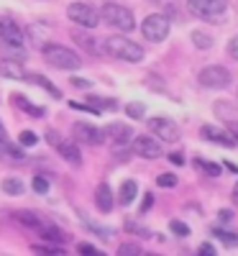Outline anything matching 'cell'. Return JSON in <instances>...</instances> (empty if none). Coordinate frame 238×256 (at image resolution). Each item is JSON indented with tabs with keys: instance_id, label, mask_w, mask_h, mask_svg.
<instances>
[{
	"instance_id": "1",
	"label": "cell",
	"mask_w": 238,
	"mask_h": 256,
	"mask_svg": "<svg viewBox=\"0 0 238 256\" xmlns=\"http://www.w3.org/2000/svg\"><path fill=\"white\" fill-rule=\"evenodd\" d=\"M44 59L52 67H59V70H80L82 67V59L62 44H44Z\"/></svg>"
},
{
	"instance_id": "2",
	"label": "cell",
	"mask_w": 238,
	"mask_h": 256,
	"mask_svg": "<svg viewBox=\"0 0 238 256\" xmlns=\"http://www.w3.org/2000/svg\"><path fill=\"white\" fill-rule=\"evenodd\" d=\"M105 49L113 56L123 59V62H141L144 59V49L136 44V41L126 38V36H110L105 41Z\"/></svg>"
},
{
	"instance_id": "3",
	"label": "cell",
	"mask_w": 238,
	"mask_h": 256,
	"mask_svg": "<svg viewBox=\"0 0 238 256\" xmlns=\"http://www.w3.org/2000/svg\"><path fill=\"white\" fill-rule=\"evenodd\" d=\"M100 16H102V20L108 26H113L118 31H134V26H136L134 13L128 8H123V6H118V3H105Z\"/></svg>"
},
{
	"instance_id": "4",
	"label": "cell",
	"mask_w": 238,
	"mask_h": 256,
	"mask_svg": "<svg viewBox=\"0 0 238 256\" xmlns=\"http://www.w3.org/2000/svg\"><path fill=\"white\" fill-rule=\"evenodd\" d=\"M187 8L205 20H218L228 10V0H187Z\"/></svg>"
},
{
	"instance_id": "5",
	"label": "cell",
	"mask_w": 238,
	"mask_h": 256,
	"mask_svg": "<svg viewBox=\"0 0 238 256\" xmlns=\"http://www.w3.org/2000/svg\"><path fill=\"white\" fill-rule=\"evenodd\" d=\"M141 31H144V36H146L148 41L159 44V41H164V38L169 36V20H166V16L154 13V16H148L144 24H141Z\"/></svg>"
},
{
	"instance_id": "6",
	"label": "cell",
	"mask_w": 238,
	"mask_h": 256,
	"mask_svg": "<svg viewBox=\"0 0 238 256\" xmlns=\"http://www.w3.org/2000/svg\"><path fill=\"white\" fill-rule=\"evenodd\" d=\"M67 16L74 20V24L84 26V28H95L98 20L102 18V16H100L95 8H90L88 3H72V6L67 8Z\"/></svg>"
},
{
	"instance_id": "7",
	"label": "cell",
	"mask_w": 238,
	"mask_h": 256,
	"mask_svg": "<svg viewBox=\"0 0 238 256\" xmlns=\"http://www.w3.org/2000/svg\"><path fill=\"white\" fill-rule=\"evenodd\" d=\"M200 82L205 88H228L233 82V74L226 67H220V64H210V67H205L200 72Z\"/></svg>"
},
{
	"instance_id": "8",
	"label": "cell",
	"mask_w": 238,
	"mask_h": 256,
	"mask_svg": "<svg viewBox=\"0 0 238 256\" xmlns=\"http://www.w3.org/2000/svg\"><path fill=\"white\" fill-rule=\"evenodd\" d=\"M24 31L10 16H0V41H6L8 46H20L24 44Z\"/></svg>"
},
{
	"instance_id": "9",
	"label": "cell",
	"mask_w": 238,
	"mask_h": 256,
	"mask_svg": "<svg viewBox=\"0 0 238 256\" xmlns=\"http://www.w3.org/2000/svg\"><path fill=\"white\" fill-rule=\"evenodd\" d=\"M148 131L156 134V136L164 138V141H177V138H180L177 123L169 120V118H151V120H148Z\"/></svg>"
},
{
	"instance_id": "10",
	"label": "cell",
	"mask_w": 238,
	"mask_h": 256,
	"mask_svg": "<svg viewBox=\"0 0 238 256\" xmlns=\"http://www.w3.org/2000/svg\"><path fill=\"white\" fill-rule=\"evenodd\" d=\"M74 138L77 141H82V144H90V146H98V144H102L105 141V131H100V128H95V126H90V123H74Z\"/></svg>"
},
{
	"instance_id": "11",
	"label": "cell",
	"mask_w": 238,
	"mask_h": 256,
	"mask_svg": "<svg viewBox=\"0 0 238 256\" xmlns=\"http://www.w3.org/2000/svg\"><path fill=\"white\" fill-rule=\"evenodd\" d=\"M134 152L144 159H159L162 156V146L156 144V138H151V136H138L134 141Z\"/></svg>"
},
{
	"instance_id": "12",
	"label": "cell",
	"mask_w": 238,
	"mask_h": 256,
	"mask_svg": "<svg viewBox=\"0 0 238 256\" xmlns=\"http://www.w3.org/2000/svg\"><path fill=\"white\" fill-rule=\"evenodd\" d=\"M200 134L205 141H215V144H220V146H233L236 144V136L228 131H220V128H215V126H202L200 128Z\"/></svg>"
},
{
	"instance_id": "13",
	"label": "cell",
	"mask_w": 238,
	"mask_h": 256,
	"mask_svg": "<svg viewBox=\"0 0 238 256\" xmlns=\"http://www.w3.org/2000/svg\"><path fill=\"white\" fill-rule=\"evenodd\" d=\"M105 134L110 136L116 144H128V141H131V136H134V131L126 123H110V126L105 128Z\"/></svg>"
},
{
	"instance_id": "14",
	"label": "cell",
	"mask_w": 238,
	"mask_h": 256,
	"mask_svg": "<svg viewBox=\"0 0 238 256\" xmlns=\"http://www.w3.org/2000/svg\"><path fill=\"white\" fill-rule=\"evenodd\" d=\"M95 205H98L100 212H110L113 210V192H110V187H108L105 182L95 192Z\"/></svg>"
},
{
	"instance_id": "15",
	"label": "cell",
	"mask_w": 238,
	"mask_h": 256,
	"mask_svg": "<svg viewBox=\"0 0 238 256\" xmlns=\"http://www.w3.org/2000/svg\"><path fill=\"white\" fill-rule=\"evenodd\" d=\"M0 74L10 77V80H26V77H28V74L24 72V67H20L18 62H13V59H3V62H0Z\"/></svg>"
},
{
	"instance_id": "16",
	"label": "cell",
	"mask_w": 238,
	"mask_h": 256,
	"mask_svg": "<svg viewBox=\"0 0 238 256\" xmlns=\"http://www.w3.org/2000/svg\"><path fill=\"white\" fill-rule=\"evenodd\" d=\"M59 154L67 159L70 164H74V166H80L82 164V156H80V148L74 146V144H70V141H62L59 144Z\"/></svg>"
},
{
	"instance_id": "17",
	"label": "cell",
	"mask_w": 238,
	"mask_h": 256,
	"mask_svg": "<svg viewBox=\"0 0 238 256\" xmlns=\"http://www.w3.org/2000/svg\"><path fill=\"white\" fill-rule=\"evenodd\" d=\"M136 190H138V184H136L134 180H126L123 187H120V198H118V202H120V205H131V202L136 200Z\"/></svg>"
},
{
	"instance_id": "18",
	"label": "cell",
	"mask_w": 238,
	"mask_h": 256,
	"mask_svg": "<svg viewBox=\"0 0 238 256\" xmlns=\"http://www.w3.org/2000/svg\"><path fill=\"white\" fill-rule=\"evenodd\" d=\"M16 218L24 223V226L34 228V230H41V226H44V220H41L36 212H31V210H20V212H16Z\"/></svg>"
},
{
	"instance_id": "19",
	"label": "cell",
	"mask_w": 238,
	"mask_h": 256,
	"mask_svg": "<svg viewBox=\"0 0 238 256\" xmlns=\"http://www.w3.org/2000/svg\"><path fill=\"white\" fill-rule=\"evenodd\" d=\"M13 105H18V108H24V110H26L28 116H34V118H41V116L46 113L44 108H41V105H31L26 98H20V95H16V98H13Z\"/></svg>"
},
{
	"instance_id": "20",
	"label": "cell",
	"mask_w": 238,
	"mask_h": 256,
	"mask_svg": "<svg viewBox=\"0 0 238 256\" xmlns=\"http://www.w3.org/2000/svg\"><path fill=\"white\" fill-rule=\"evenodd\" d=\"M3 192L6 195H24V182H20L18 177H8V180H3Z\"/></svg>"
},
{
	"instance_id": "21",
	"label": "cell",
	"mask_w": 238,
	"mask_h": 256,
	"mask_svg": "<svg viewBox=\"0 0 238 256\" xmlns=\"http://www.w3.org/2000/svg\"><path fill=\"white\" fill-rule=\"evenodd\" d=\"M0 156H6V159H24L26 154L20 152V148H16V146H10L6 138H0Z\"/></svg>"
},
{
	"instance_id": "22",
	"label": "cell",
	"mask_w": 238,
	"mask_h": 256,
	"mask_svg": "<svg viewBox=\"0 0 238 256\" xmlns=\"http://www.w3.org/2000/svg\"><path fill=\"white\" fill-rule=\"evenodd\" d=\"M212 236L223 241L226 246H238V233H230V230H223V228H212Z\"/></svg>"
},
{
	"instance_id": "23",
	"label": "cell",
	"mask_w": 238,
	"mask_h": 256,
	"mask_svg": "<svg viewBox=\"0 0 238 256\" xmlns=\"http://www.w3.org/2000/svg\"><path fill=\"white\" fill-rule=\"evenodd\" d=\"M26 80H31V82H36V84H41V88H44V90H46V92H49L52 98H56V100L62 98V92H59V88H54V84H52V82H49L46 77H38V74H34V77H26Z\"/></svg>"
},
{
	"instance_id": "24",
	"label": "cell",
	"mask_w": 238,
	"mask_h": 256,
	"mask_svg": "<svg viewBox=\"0 0 238 256\" xmlns=\"http://www.w3.org/2000/svg\"><path fill=\"white\" fill-rule=\"evenodd\" d=\"M192 44L198 49H210L212 46V36H208L205 31H192Z\"/></svg>"
},
{
	"instance_id": "25",
	"label": "cell",
	"mask_w": 238,
	"mask_h": 256,
	"mask_svg": "<svg viewBox=\"0 0 238 256\" xmlns=\"http://www.w3.org/2000/svg\"><path fill=\"white\" fill-rule=\"evenodd\" d=\"M194 166L198 169H202L205 174H210V177H218L220 174V166L215 164V162H205V159H194Z\"/></svg>"
},
{
	"instance_id": "26",
	"label": "cell",
	"mask_w": 238,
	"mask_h": 256,
	"mask_svg": "<svg viewBox=\"0 0 238 256\" xmlns=\"http://www.w3.org/2000/svg\"><path fill=\"white\" fill-rule=\"evenodd\" d=\"M74 41H77L80 46H84V49H90L92 54H98V44H95V41H92V36H84L82 31H74Z\"/></svg>"
},
{
	"instance_id": "27",
	"label": "cell",
	"mask_w": 238,
	"mask_h": 256,
	"mask_svg": "<svg viewBox=\"0 0 238 256\" xmlns=\"http://www.w3.org/2000/svg\"><path fill=\"white\" fill-rule=\"evenodd\" d=\"M126 113L131 116L134 120H141V118H144V113H146V108H144L141 102H128V105H126Z\"/></svg>"
},
{
	"instance_id": "28",
	"label": "cell",
	"mask_w": 238,
	"mask_h": 256,
	"mask_svg": "<svg viewBox=\"0 0 238 256\" xmlns=\"http://www.w3.org/2000/svg\"><path fill=\"white\" fill-rule=\"evenodd\" d=\"M90 108L92 110H105V108H116V100H102V98H90Z\"/></svg>"
},
{
	"instance_id": "29",
	"label": "cell",
	"mask_w": 238,
	"mask_h": 256,
	"mask_svg": "<svg viewBox=\"0 0 238 256\" xmlns=\"http://www.w3.org/2000/svg\"><path fill=\"white\" fill-rule=\"evenodd\" d=\"M84 226H88L90 230H95L98 236H100V238H105V241L113 236V230H110V228H100V226H95V223H90V220H84Z\"/></svg>"
},
{
	"instance_id": "30",
	"label": "cell",
	"mask_w": 238,
	"mask_h": 256,
	"mask_svg": "<svg viewBox=\"0 0 238 256\" xmlns=\"http://www.w3.org/2000/svg\"><path fill=\"white\" fill-rule=\"evenodd\" d=\"M34 190L38 192V195H46L49 192V180L46 177H34Z\"/></svg>"
},
{
	"instance_id": "31",
	"label": "cell",
	"mask_w": 238,
	"mask_h": 256,
	"mask_svg": "<svg viewBox=\"0 0 238 256\" xmlns=\"http://www.w3.org/2000/svg\"><path fill=\"white\" fill-rule=\"evenodd\" d=\"M18 138H20V146H36V141H38V136L34 131H24Z\"/></svg>"
},
{
	"instance_id": "32",
	"label": "cell",
	"mask_w": 238,
	"mask_h": 256,
	"mask_svg": "<svg viewBox=\"0 0 238 256\" xmlns=\"http://www.w3.org/2000/svg\"><path fill=\"white\" fill-rule=\"evenodd\" d=\"M156 184H159V187H174V184H177V177H174V174H159V177H156Z\"/></svg>"
},
{
	"instance_id": "33",
	"label": "cell",
	"mask_w": 238,
	"mask_h": 256,
	"mask_svg": "<svg viewBox=\"0 0 238 256\" xmlns=\"http://www.w3.org/2000/svg\"><path fill=\"white\" fill-rule=\"evenodd\" d=\"M126 228H128V230H134V233H138L141 238H148V236H151V233H148L146 228H141V226H138V223H134V220H126Z\"/></svg>"
},
{
	"instance_id": "34",
	"label": "cell",
	"mask_w": 238,
	"mask_h": 256,
	"mask_svg": "<svg viewBox=\"0 0 238 256\" xmlns=\"http://www.w3.org/2000/svg\"><path fill=\"white\" fill-rule=\"evenodd\" d=\"M169 228L174 230L177 236H190V228H187L184 223H180V220H172V223H169Z\"/></svg>"
},
{
	"instance_id": "35",
	"label": "cell",
	"mask_w": 238,
	"mask_h": 256,
	"mask_svg": "<svg viewBox=\"0 0 238 256\" xmlns=\"http://www.w3.org/2000/svg\"><path fill=\"white\" fill-rule=\"evenodd\" d=\"M118 254H120V256H128V254H141V248H138L136 244H123V246L118 248Z\"/></svg>"
},
{
	"instance_id": "36",
	"label": "cell",
	"mask_w": 238,
	"mask_h": 256,
	"mask_svg": "<svg viewBox=\"0 0 238 256\" xmlns=\"http://www.w3.org/2000/svg\"><path fill=\"white\" fill-rule=\"evenodd\" d=\"M151 205H154V195H146V198H144V202H141V210H138V216H144V212H148V210H151Z\"/></svg>"
},
{
	"instance_id": "37",
	"label": "cell",
	"mask_w": 238,
	"mask_h": 256,
	"mask_svg": "<svg viewBox=\"0 0 238 256\" xmlns=\"http://www.w3.org/2000/svg\"><path fill=\"white\" fill-rule=\"evenodd\" d=\"M228 54H230L233 59H238V36H236V38H230V44H228Z\"/></svg>"
},
{
	"instance_id": "38",
	"label": "cell",
	"mask_w": 238,
	"mask_h": 256,
	"mask_svg": "<svg viewBox=\"0 0 238 256\" xmlns=\"http://www.w3.org/2000/svg\"><path fill=\"white\" fill-rule=\"evenodd\" d=\"M77 251H80V254H100V251H98L95 246H90V244H80Z\"/></svg>"
},
{
	"instance_id": "39",
	"label": "cell",
	"mask_w": 238,
	"mask_h": 256,
	"mask_svg": "<svg viewBox=\"0 0 238 256\" xmlns=\"http://www.w3.org/2000/svg\"><path fill=\"white\" fill-rule=\"evenodd\" d=\"M72 84H74V88H82V90L90 88V82L88 80H80V77H72Z\"/></svg>"
},
{
	"instance_id": "40",
	"label": "cell",
	"mask_w": 238,
	"mask_h": 256,
	"mask_svg": "<svg viewBox=\"0 0 238 256\" xmlns=\"http://www.w3.org/2000/svg\"><path fill=\"white\" fill-rule=\"evenodd\" d=\"M198 251H200V254H205V256H212V254H215V248H212V244H202V246H200Z\"/></svg>"
},
{
	"instance_id": "41",
	"label": "cell",
	"mask_w": 238,
	"mask_h": 256,
	"mask_svg": "<svg viewBox=\"0 0 238 256\" xmlns=\"http://www.w3.org/2000/svg\"><path fill=\"white\" fill-rule=\"evenodd\" d=\"M46 134H49V136H46V138H49V144H54V146H59V144H62V138L56 136V131H46Z\"/></svg>"
},
{
	"instance_id": "42",
	"label": "cell",
	"mask_w": 238,
	"mask_h": 256,
	"mask_svg": "<svg viewBox=\"0 0 238 256\" xmlns=\"http://www.w3.org/2000/svg\"><path fill=\"white\" fill-rule=\"evenodd\" d=\"M228 131L236 136V141H238V120H228Z\"/></svg>"
},
{
	"instance_id": "43",
	"label": "cell",
	"mask_w": 238,
	"mask_h": 256,
	"mask_svg": "<svg viewBox=\"0 0 238 256\" xmlns=\"http://www.w3.org/2000/svg\"><path fill=\"white\" fill-rule=\"evenodd\" d=\"M218 216H220V220H230V218H233V212H230V210H220Z\"/></svg>"
},
{
	"instance_id": "44",
	"label": "cell",
	"mask_w": 238,
	"mask_h": 256,
	"mask_svg": "<svg viewBox=\"0 0 238 256\" xmlns=\"http://www.w3.org/2000/svg\"><path fill=\"white\" fill-rule=\"evenodd\" d=\"M169 159H172V162H174V164H184V159H182L180 154H169Z\"/></svg>"
},
{
	"instance_id": "45",
	"label": "cell",
	"mask_w": 238,
	"mask_h": 256,
	"mask_svg": "<svg viewBox=\"0 0 238 256\" xmlns=\"http://www.w3.org/2000/svg\"><path fill=\"white\" fill-rule=\"evenodd\" d=\"M233 202H236V208H238V182H236V187H233Z\"/></svg>"
},
{
	"instance_id": "46",
	"label": "cell",
	"mask_w": 238,
	"mask_h": 256,
	"mask_svg": "<svg viewBox=\"0 0 238 256\" xmlns=\"http://www.w3.org/2000/svg\"><path fill=\"white\" fill-rule=\"evenodd\" d=\"M226 166L230 169V172H236V174H238V166H236V164H230V162H226Z\"/></svg>"
},
{
	"instance_id": "47",
	"label": "cell",
	"mask_w": 238,
	"mask_h": 256,
	"mask_svg": "<svg viewBox=\"0 0 238 256\" xmlns=\"http://www.w3.org/2000/svg\"><path fill=\"white\" fill-rule=\"evenodd\" d=\"M0 138H6V128H3V123H0Z\"/></svg>"
}]
</instances>
